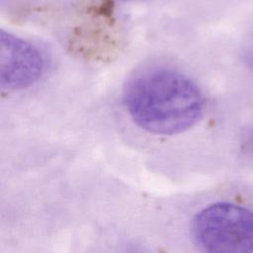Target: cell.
Here are the masks:
<instances>
[{
    "label": "cell",
    "mask_w": 253,
    "mask_h": 253,
    "mask_svg": "<svg viewBox=\"0 0 253 253\" xmlns=\"http://www.w3.org/2000/svg\"><path fill=\"white\" fill-rule=\"evenodd\" d=\"M124 1H132V0H124Z\"/></svg>",
    "instance_id": "5"
},
{
    "label": "cell",
    "mask_w": 253,
    "mask_h": 253,
    "mask_svg": "<svg viewBox=\"0 0 253 253\" xmlns=\"http://www.w3.org/2000/svg\"><path fill=\"white\" fill-rule=\"evenodd\" d=\"M202 253H253V211L227 202L201 210L192 222Z\"/></svg>",
    "instance_id": "2"
},
{
    "label": "cell",
    "mask_w": 253,
    "mask_h": 253,
    "mask_svg": "<svg viewBox=\"0 0 253 253\" xmlns=\"http://www.w3.org/2000/svg\"><path fill=\"white\" fill-rule=\"evenodd\" d=\"M250 62H251V65L253 67V52L251 53V56H250Z\"/></svg>",
    "instance_id": "4"
},
{
    "label": "cell",
    "mask_w": 253,
    "mask_h": 253,
    "mask_svg": "<svg viewBox=\"0 0 253 253\" xmlns=\"http://www.w3.org/2000/svg\"><path fill=\"white\" fill-rule=\"evenodd\" d=\"M124 102L139 127L164 135L191 128L205 110L199 87L185 75L167 68H149L132 76L126 85Z\"/></svg>",
    "instance_id": "1"
},
{
    "label": "cell",
    "mask_w": 253,
    "mask_h": 253,
    "mask_svg": "<svg viewBox=\"0 0 253 253\" xmlns=\"http://www.w3.org/2000/svg\"><path fill=\"white\" fill-rule=\"evenodd\" d=\"M44 58L31 42L18 36L0 31V85L15 91L28 88L42 76Z\"/></svg>",
    "instance_id": "3"
}]
</instances>
